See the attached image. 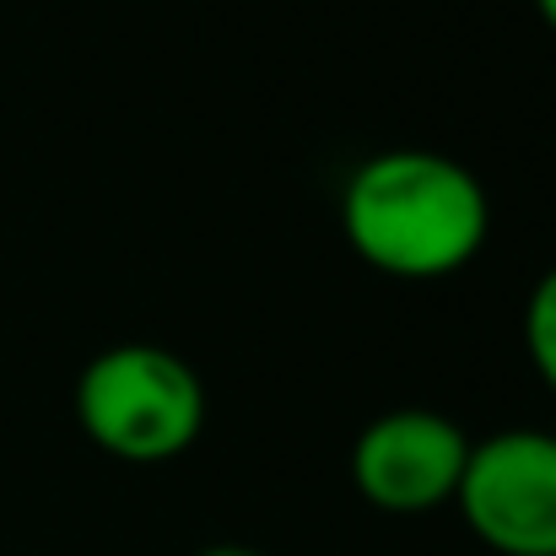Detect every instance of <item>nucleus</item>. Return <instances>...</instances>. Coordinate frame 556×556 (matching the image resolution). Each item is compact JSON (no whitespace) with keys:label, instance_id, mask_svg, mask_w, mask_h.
<instances>
[{"label":"nucleus","instance_id":"obj_2","mask_svg":"<svg viewBox=\"0 0 556 556\" xmlns=\"http://www.w3.org/2000/svg\"><path fill=\"white\" fill-rule=\"evenodd\" d=\"M76 421L103 454L125 465H163L200 443L205 383L179 352L152 341H125L81 368Z\"/></svg>","mask_w":556,"mask_h":556},{"label":"nucleus","instance_id":"obj_3","mask_svg":"<svg viewBox=\"0 0 556 556\" xmlns=\"http://www.w3.org/2000/svg\"><path fill=\"white\" fill-rule=\"evenodd\" d=\"M454 503L497 556H556V432L508 427L470 438Z\"/></svg>","mask_w":556,"mask_h":556},{"label":"nucleus","instance_id":"obj_1","mask_svg":"<svg viewBox=\"0 0 556 556\" xmlns=\"http://www.w3.org/2000/svg\"><path fill=\"white\" fill-rule=\"evenodd\" d=\"M341 227L357 260L394 281L459 276L492 232L481 179L443 152L389 147L357 163L341 189Z\"/></svg>","mask_w":556,"mask_h":556},{"label":"nucleus","instance_id":"obj_7","mask_svg":"<svg viewBox=\"0 0 556 556\" xmlns=\"http://www.w3.org/2000/svg\"><path fill=\"white\" fill-rule=\"evenodd\" d=\"M535 11H541V22L556 33V0H535Z\"/></svg>","mask_w":556,"mask_h":556},{"label":"nucleus","instance_id":"obj_6","mask_svg":"<svg viewBox=\"0 0 556 556\" xmlns=\"http://www.w3.org/2000/svg\"><path fill=\"white\" fill-rule=\"evenodd\" d=\"M194 556H265V552H249V546H211V552H194Z\"/></svg>","mask_w":556,"mask_h":556},{"label":"nucleus","instance_id":"obj_5","mask_svg":"<svg viewBox=\"0 0 556 556\" xmlns=\"http://www.w3.org/2000/svg\"><path fill=\"white\" fill-rule=\"evenodd\" d=\"M525 357L541 372V383L556 394V265L530 287L525 303Z\"/></svg>","mask_w":556,"mask_h":556},{"label":"nucleus","instance_id":"obj_4","mask_svg":"<svg viewBox=\"0 0 556 556\" xmlns=\"http://www.w3.org/2000/svg\"><path fill=\"white\" fill-rule=\"evenodd\" d=\"M470 459V432L427 405H400L368 421L352 443V486L383 514H432L454 503Z\"/></svg>","mask_w":556,"mask_h":556}]
</instances>
